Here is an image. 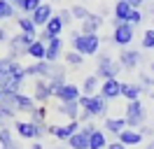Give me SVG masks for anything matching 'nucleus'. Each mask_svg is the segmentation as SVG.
I'll use <instances>...</instances> for the list:
<instances>
[{
    "label": "nucleus",
    "mask_w": 154,
    "mask_h": 149,
    "mask_svg": "<svg viewBox=\"0 0 154 149\" xmlns=\"http://www.w3.org/2000/svg\"><path fill=\"white\" fill-rule=\"evenodd\" d=\"M70 40H72V51L82 56H94L100 49V35H84L79 30H72Z\"/></svg>",
    "instance_id": "1"
},
{
    "label": "nucleus",
    "mask_w": 154,
    "mask_h": 149,
    "mask_svg": "<svg viewBox=\"0 0 154 149\" xmlns=\"http://www.w3.org/2000/svg\"><path fill=\"white\" fill-rule=\"evenodd\" d=\"M79 107L84 112H89L94 119L96 117H105L107 114V100L100 96V93H94V96H79Z\"/></svg>",
    "instance_id": "2"
},
{
    "label": "nucleus",
    "mask_w": 154,
    "mask_h": 149,
    "mask_svg": "<svg viewBox=\"0 0 154 149\" xmlns=\"http://www.w3.org/2000/svg\"><path fill=\"white\" fill-rule=\"evenodd\" d=\"M124 68L119 65V61H115L110 54H98V68H96V77L98 79H117V74Z\"/></svg>",
    "instance_id": "3"
},
{
    "label": "nucleus",
    "mask_w": 154,
    "mask_h": 149,
    "mask_svg": "<svg viewBox=\"0 0 154 149\" xmlns=\"http://www.w3.org/2000/svg\"><path fill=\"white\" fill-rule=\"evenodd\" d=\"M124 119H126V128H140V126H145L147 112H145L143 102H140V100H128Z\"/></svg>",
    "instance_id": "4"
},
{
    "label": "nucleus",
    "mask_w": 154,
    "mask_h": 149,
    "mask_svg": "<svg viewBox=\"0 0 154 149\" xmlns=\"http://www.w3.org/2000/svg\"><path fill=\"white\" fill-rule=\"evenodd\" d=\"M14 130L21 140H33V142H40L47 133V126H35L30 121H14Z\"/></svg>",
    "instance_id": "5"
},
{
    "label": "nucleus",
    "mask_w": 154,
    "mask_h": 149,
    "mask_svg": "<svg viewBox=\"0 0 154 149\" xmlns=\"http://www.w3.org/2000/svg\"><path fill=\"white\" fill-rule=\"evenodd\" d=\"M135 37V26H131V23H119V26H115V33H112V37H110V42L115 47H122V49H126V47L133 42Z\"/></svg>",
    "instance_id": "6"
},
{
    "label": "nucleus",
    "mask_w": 154,
    "mask_h": 149,
    "mask_svg": "<svg viewBox=\"0 0 154 149\" xmlns=\"http://www.w3.org/2000/svg\"><path fill=\"white\" fill-rule=\"evenodd\" d=\"M77 130H79V121H70V123H66V126H47V133H51L56 140H61V142H68V140L75 135Z\"/></svg>",
    "instance_id": "7"
},
{
    "label": "nucleus",
    "mask_w": 154,
    "mask_h": 149,
    "mask_svg": "<svg viewBox=\"0 0 154 149\" xmlns=\"http://www.w3.org/2000/svg\"><path fill=\"white\" fill-rule=\"evenodd\" d=\"M54 63L49 61H33L30 65H26V77H35V79H49Z\"/></svg>",
    "instance_id": "8"
},
{
    "label": "nucleus",
    "mask_w": 154,
    "mask_h": 149,
    "mask_svg": "<svg viewBox=\"0 0 154 149\" xmlns=\"http://www.w3.org/2000/svg\"><path fill=\"white\" fill-rule=\"evenodd\" d=\"M117 61H119V65H122L124 70H135L138 65L143 63V54H140V51H135V49H128V47H126V49H122V54H119Z\"/></svg>",
    "instance_id": "9"
},
{
    "label": "nucleus",
    "mask_w": 154,
    "mask_h": 149,
    "mask_svg": "<svg viewBox=\"0 0 154 149\" xmlns=\"http://www.w3.org/2000/svg\"><path fill=\"white\" fill-rule=\"evenodd\" d=\"M54 98V91H51V86H49L47 79H35L33 84V100L40 102V105H45Z\"/></svg>",
    "instance_id": "10"
},
{
    "label": "nucleus",
    "mask_w": 154,
    "mask_h": 149,
    "mask_svg": "<svg viewBox=\"0 0 154 149\" xmlns=\"http://www.w3.org/2000/svg\"><path fill=\"white\" fill-rule=\"evenodd\" d=\"M79 86H75V84H63L61 89H56L54 91V98H56L58 102H72V100H79Z\"/></svg>",
    "instance_id": "11"
},
{
    "label": "nucleus",
    "mask_w": 154,
    "mask_h": 149,
    "mask_svg": "<svg viewBox=\"0 0 154 149\" xmlns=\"http://www.w3.org/2000/svg\"><path fill=\"white\" fill-rule=\"evenodd\" d=\"M135 7H131L126 0H117L115 7H112V14H115V19H112V26H119V23H124V21H128V17H131V12H133Z\"/></svg>",
    "instance_id": "12"
},
{
    "label": "nucleus",
    "mask_w": 154,
    "mask_h": 149,
    "mask_svg": "<svg viewBox=\"0 0 154 149\" xmlns=\"http://www.w3.org/2000/svg\"><path fill=\"white\" fill-rule=\"evenodd\" d=\"M103 26V17L100 14H89V19H84L82 23H79V33H84V35H98V30Z\"/></svg>",
    "instance_id": "13"
},
{
    "label": "nucleus",
    "mask_w": 154,
    "mask_h": 149,
    "mask_svg": "<svg viewBox=\"0 0 154 149\" xmlns=\"http://www.w3.org/2000/svg\"><path fill=\"white\" fill-rule=\"evenodd\" d=\"M100 96L105 98V100H115L122 96V82L119 79H103L100 84Z\"/></svg>",
    "instance_id": "14"
},
{
    "label": "nucleus",
    "mask_w": 154,
    "mask_h": 149,
    "mask_svg": "<svg viewBox=\"0 0 154 149\" xmlns=\"http://www.w3.org/2000/svg\"><path fill=\"white\" fill-rule=\"evenodd\" d=\"M68 79V74H66V68L63 65H58V61L54 63V68H51V74H49V86H51V91H56V89H61L63 84H68L66 82Z\"/></svg>",
    "instance_id": "15"
},
{
    "label": "nucleus",
    "mask_w": 154,
    "mask_h": 149,
    "mask_svg": "<svg viewBox=\"0 0 154 149\" xmlns=\"http://www.w3.org/2000/svg\"><path fill=\"white\" fill-rule=\"evenodd\" d=\"M54 17V9H51V5H47V2H42V5H40L38 9H35V12H33V14H30V19H33V23H35V26H47V21L49 19Z\"/></svg>",
    "instance_id": "16"
},
{
    "label": "nucleus",
    "mask_w": 154,
    "mask_h": 149,
    "mask_svg": "<svg viewBox=\"0 0 154 149\" xmlns=\"http://www.w3.org/2000/svg\"><path fill=\"white\" fill-rule=\"evenodd\" d=\"M117 140H119L124 147H138V144L143 142V135H140L138 128H124L119 135H117Z\"/></svg>",
    "instance_id": "17"
},
{
    "label": "nucleus",
    "mask_w": 154,
    "mask_h": 149,
    "mask_svg": "<svg viewBox=\"0 0 154 149\" xmlns=\"http://www.w3.org/2000/svg\"><path fill=\"white\" fill-rule=\"evenodd\" d=\"M61 51H63V40L61 37H51L47 42V56H45V61L56 63L58 58H61Z\"/></svg>",
    "instance_id": "18"
},
{
    "label": "nucleus",
    "mask_w": 154,
    "mask_h": 149,
    "mask_svg": "<svg viewBox=\"0 0 154 149\" xmlns=\"http://www.w3.org/2000/svg\"><path fill=\"white\" fill-rule=\"evenodd\" d=\"M14 102H17V112H28L30 114V112L38 107V102L33 100V96H28V93H17Z\"/></svg>",
    "instance_id": "19"
},
{
    "label": "nucleus",
    "mask_w": 154,
    "mask_h": 149,
    "mask_svg": "<svg viewBox=\"0 0 154 149\" xmlns=\"http://www.w3.org/2000/svg\"><path fill=\"white\" fill-rule=\"evenodd\" d=\"M79 100H72V102H58V114H63V117H68L70 121H75L77 117H79Z\"/></svg>",
    "instance_id": "20"
},
{
    "label": "nucleus",
    "mask_w": 154,
    "mask_h": 149,
    "mask_svg": "<svg viewBox=\"0 0 154 149\" xmlns=\"http://www.w3.org/2000/svg\"><path fill=\"white\" fill-rule=\"evenodd\" d=\"M17 26H19V33H26V35H35L38 37V26L33 23V19L28 14H19L17 17Z\"/></svg>",
    "instance_id": "21"
},
{
    "label": "nucleus",
    "mask_w": 154,
    "mask_h": 149,
    "mask_svg": "<svg viewBox=\"0 0 154 149\" xmlns=\"http://www.w3.org/2000/svg\"><path fill=\"white\" fill-rule=\"evenodd\" d=\"M140 84L138 82H122V96H124L126 100H140Z\"/></svg>",
    "instance_id": "22"
},
{
    "label": "nucleus",
    "mask_w": 154,
    "mask_h": 149,
    "mask_svg": "<svg viewBox=\"0 0 154 149\" xmlns=\"http://www.w3.org/2000/svg\"><path fill=\"white\" fill-rule=\"evenodd\" d=\"M103 128H105L107 133H112V135H119V133L126 128V119L124 117H107L105 123H103Z\"/></svg>",
    "instance_id": "23"
},
{
    "label": "nucleus",
    "mask_w": 154,
    "mask_h": 149,
    "mask_svg": "<svg viewBox=\"0 0 154 149\" xmlns=\"http://www.w3.org/2000/svg\"><path fill=\"white\" fill-rule=\"evenodd\" d=\"M26 56H30L33 61H45V56H47V44L40 42V40H35V42L26 49Z\"/></svg>",
    "instance_id": "24"
},
{
    "label": "nucleus",
    "mask_w": 154,
    "mask_h": 149,
    "mask_svg": "<svg viewBox=\"0 0 154 149\" xmlns=\"http://www.w3.org/2000/svg\"><path fill=\"white\" fill-rule=\"evenodd\" d=\"M89 149H107V138H105V130H94L89 135Z\"/></svg>",
    "instance_id": "25"
},
{
    "label": "nucleus",
    "mask_w": 154,
    "mask_h": 149,
    "mask_svg": "<svg viewBox=\"0 0 154 149\" xmlns=\"http://www.w3.org/2000/svg\"><path fill=\"white\" fill-rule=\"evenodd\" d=\"M63 28H66V26H63V21L58 19V14H54V17L47 21V26L42 28V30L49 33V37H61V30H63Z\"/></svg>",
    "instance_id": "26"
},
{
    "label": "nucleus",
    "mask_w": 154,
    "mask_h": 149,
    "mask_svg": "<svg viewBox=\"0 0 154 149\" xmlns=\"http://www.w3.org/2000/svg\"><path fill=\"white\" fill-rule=\"evenodd\" d=\"M68 147L70 149H89V135L84 130H77L75 135L68 140Z\"/></svg>",
    "instance_id": "27"
},
{
    "label": "nucleus",
    "mask_w": 154,
    "mask_h": 149,
    "mask_svg": "<svg viewBox=\"0 0 154 149\" xmlns=\"http://www.w3.org/2000/svg\"><path fill=\"white\" fill-rule=\"evenodd\" d=\"M28 121L35 123V126H47V107H45V105L35 107V110L28 114Z\"/></svg>",
    "instance_id": "28"
},
{
    "label": "nucleus",
    "mask_w": 154,
    "mask_h": 149,
    "mask_svg": "<svg viewBox=\"0 0 154 149\" xmlns=\"http://www.w3.org/2000/svg\"><path fill=\"white\" fill-rule=\"evenodd\" d=\"M17 17H19V9L14 5H10L7 0H0V21H7V19L17 21Z\"/></svg>",
    "instance_id": "29"
},
{
    "label": "nucleus",
    "mask_w": 154,
    "mask_h": 149,
    "mask_svg": "<svg viewBox=\"0 0 154 149\" xmlns=\"http://www.w3.org/2000/svg\"><path fill=\"white\" fill-rule=\"evenodd\" d=\"M14 121H17V110H10V107L0 105V128H7Z\"/></svg>",
    "instance_id": "30"
},
{
    "label": "nucleus",
    "mask_w": 154,
    "mask_h": 149,
    "mask_svg": "<svg viewBox=\"0 0 154 149\" xmlns=\"http://www.w3.org/2000/svg\"><path fill=\"white\" fill-rule=\"evenodd\" d=\"M96 89H98V77L96 74H89L87 79L82 82V93H84V96H94Z\"/></svg>",
    "instance_id": "31"
},
{
    "label": "nucleus",
    "mask_w": 154,
    "mask_h": 149,
    "mask_svg": "<svg viewBox=\"0 0 154 149\" xmlns=\"http://www.w3.org/2000/svg\"><path fill=\"white\" fill-rule=\"evenodd\" d=\"M70 14H72V19H75V21H79V23H82L84 19H89V14H91V12H89L84 5H72V7H70Z\"/></svg>",
    "instance_id": "32"
},
{
    "label": "nucleus",
    "mask_w": 154,
    "mask_h": 149,
    "mask_svg": "<svg viewBox=\"0 0 154 149\" xmlns=\"http://www.w3.org/2000/svg\"><path fill=\"white\" fill-rule=\"evenodd\" d=\"M40 5H42V0H23V7H21V14H33V12H35V9L40 7Z\"/></svg>",
    "instance_id": "33"
},
{
    "label": "nucleus",
    "mask_w": 154,
    "mask_h": 149,
    "mask_svg": "<svg viewBox=\"0 0 154 149\" xmlns=\"http://www.w3.org/2000/svg\"><path fill=\"white\" fill-rule=\"evenodd\" d=\"M66 63L68 65H82V63H84V56L77 54V51H68V54H66Z\"/></svg>",
    "instance_id": "34"
},
{
    "label": "nucleus",
    "mask_w": 154,
    "mask_h": 149,
    "mask_svg": "<svg viewBox=\"0 0 154 149\" xmlns=\"http://www.w3.org/2000/svg\"><path fill=\"white\" fill-rule=\"evenodd\" d=\"M138 84H140V89H143V91H149V93H152V77H149V74L140 72V74H138Z\"/></svg>",
    "instance_id": "35"
},
{
    "label": "nucleus",
    "mask_w": 154,
    "mask_h": 149,
    "mask_svg": "<svg viewBox=\"0 0 154 149\" xmlns=\"http://www.w3.org/2000/svg\"><path fill=\"white\" fill-rule=\"evenodd\" d=\"M12 140H14V130L7 126V128H0V147L2 144H10Z\"/></svg>",
    "instance_id": "36"
},
{
    "label": "nucleus",
    "mask_w": 154,
    "mask_h": 149,
    "mask_svg": "<svg viewBox=\"0 0 154 149\" xmlns=\"http://www.w3.org/2000/svg\"><path fill=\"white\" fill-rule=\"evenodd\" d=\"M143 49H154V28L143 33Z\"/></svg>",
    "instance_id": "37"
},
{
    "label": "nucleus",
    "mask_w": 154,
    "mask_h": 149,
    "mask_svg": "<svg viewBox=\"0 0 154 149\" xmlns=\"http://www.w3.org/2000/svg\"><path fill=\"white\" fill-rule=\"evenodd\" d=\"M145 21V17H143V9H133L131 12V17H128V21L126 23H131V26H140Z\"/></svg>",
    "instance_id": "38"
},
{
    "label": "nucleus",
    "mask_w": 154,
    "mask_h": 149,
    "mask_svg": "<svg viewBox=\"0 0 154 149\" xmlns=\"http://www.w3.org/2000/svg\"><path fill=\"white\" fill-rule=\"evenodd\" d=\"M58 19L63 21V26H70V23L75 21V19H72V14H70V7H68V9H61V12H58Z\"/></svg>",
    "instance_id": "39"
},
{
    "label": "nucleus",
    "mask_w": 154,
    "mask_h": 149,
    "mask_svg": "<svg viewBox=\"0 0 154 149\" xmlns=\"http://www.w3.org/2000/svg\"><path fill=\"white\" fill-rule=\"evenodd\" d=\"M143 17H154V5H152V0H145V5H143Z\"/></svg>",
    "instance_id": "40"
},
{
    "label": "nucleus",
    "mask_w": 154,
    "mask_h": 149,
    "mask_svg": "<svg viewBox=\"0 0 154 149\" xmlns=\"http://www.w3.org/2000/svg\"><path fill=\"white\" fill-rule=\"evenodd\" d=\"M7 82H10V72H7L5 68H0V91L7 86Z\"/></svg>",
    "instance_id": "41"
},
{
    "label": "nucleus",
    "mask_w": 154,
    "mask_h": 149,
    "mask_svg": "<svg viewBox=\"0 0 154 149\" xmlns=\"http://www.w3.org/2000/svg\"><path fill=\"white\" fill-rule=\"evenodd\" d=\"M140 135H143V138H152L154 140V128H149V126H140Z\"/></svg>",
    "instance_id": "42"
},
{
    "label": "nucleus",
    "mask_w": 154,
    "mask_h": 149,
    "mask_svg": "<svg viewBox=\"0 0 154 149\" xmlns=\"http://www.w3.org/2000/svg\"><path fill=\"white\" fill-rule=\"evenodd\" d=\"M107 149H128V147H124L119 140H115V142H107Z\"/></svg>",
    "instance_id": "43"
},
{
    "label": "nucleus",
    "mask_w": 154,
    "mask_h": 149,
    "mask_svg": "<svg viewBox=\"0 0 154 149\" xmlns=\"http://www.w3.org/2000/svg\"><path fill=\"white\" fill-rule=\"evenodd\" d=\"M0 149H23V147H21L19 142H17V140H12L10 144H2V147H0Z\"/></svg>",
    "instance_id": "44"
},
{
    "label": "nucleus",
    "mask_w": 154,
    "mask_h": 149,
    "mask_svg": "<svg viewBox=\"0 0 154 149\" xmlns=\"http://www.w3.org/2000/svg\"><path fill=\"white\" fill-rule=\"evenodd\" d=\"M7 40H10V35H7V30H5V28L0 26V44H2V42H7Z\"/></svg>",
    "instance_id": "45"
},
{
    "label": "nucleus",
    "mask_w": 154,
    "mask_h": 149,
    "mask_svg": "<svg viewBox=\"0 0 154 149\" xmlns=\"http://www.w3.org/2000/svg\"><path fill=\"white\" fill-rule=\"evenodd\" d=\"M7 2H10V5H14L19 12H21V7H23V0H7Z\"/></svg>",
    "instance_id": "46"
},
{
    "label": "nucleus",
    "mask_w": 154,
    "mask_h": 149,
    "mask_svg": "<svg viewBox=\"0 0 154 149\" xmlns=\"http://www.w3.org/2000/svg\"><path fill=\"white\" fill-rule=\"evenodd\" d=\"M28 149H45V147H42V142H33Z\"/></svg>",
    "instance_id": "47"
},
{
    "label": "nucleus",
    "mask_w": 154,
    "mask_h": 149,
    "mask_svg": "<svg viewBox=\"0 0 154 149\" xmlns=\"http://www.w3.org/2000/svg\"><path fill=\"white\" fill-rule=\"evenodd\" d=\"M147 149H154V140H149V144H147Z\"/></svg>",
    "instance_id": "48"
},
{
    "label": "nucleus",
    "mask_w": 154,
    "mask_h": 149,
    "mask_svg": "<svg viewBox=\"0 0 154 149\" xmlns=\"http://www.w3.org/2000/svg\"><path fill=\"white\" fill-rule=\"evenodd\" d=\"M149 70H152V72H154V61H152V63H149Z\"/></svg>",
    "instance_id": "49"
},
{
    "label": "nucleus",
    "mask_w": 154,
    "mask_h": 149,
    "mask_svg": "<svg viewBox=\"0 0 154 149\" xmlns=\"http://www.w3.org/2000/svg\"><path fill=\"white\" fill-rule=\"evenodd\" d=\"M152 91H154V77H152Z\"/></svg>",
    "instance_id": "50"
},
{
    "label": "nucleus",
    "mask_w": 154,
    "mask_h": 149,
    "mask_svg": "<svg viewBox=\"0 0 154 149\" xmlns=\"http://www.w3.org/2000/svg\"><path fill=\"white\" fill-rule=\"evenodd\" d=\"M51 149H63V147H51Z\"/></svg>",
    "instance_id": "51"
},
{
    "label": "nucleus",
    "mask_w": 154,
    "mask_h": 149,
    "mask_svg": "<svg viewBox=\"0 0 154 149\" xmlns=\"http://www.w3.org/2000/svg\"><path fill=\"white\" fill-rule=\"evenodd\" d=\"M0 98H2V91H0Z\"/></svg>",
    "instance_id": "52"
}]
</instances>
